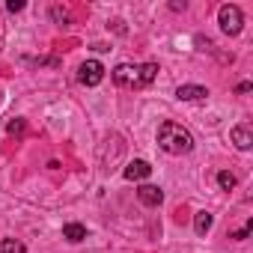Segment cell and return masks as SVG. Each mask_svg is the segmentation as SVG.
Returning <instances> with one entry per match:
<instances>
[{"instance_id":"cell-1","label":"cell","mask_w":253,"mask_h":253,"mask_svg":"<svg viewBox=\"0 0 253 253\" xmlns=\"http://www.w3.org/2000/svg\"><path fill=\"white\" fill-rule=\"evenodd\" d=\"M158 146L167 155H188L194 149V137L179 122H161L158 125Z\"/></svg>"},{"instance_id":"cell-2","label":"cell","mask_w":253,"mask_h":253,"mask_svg":"<svg viewBox=\"0 0 253 253\" xmlns=\"http://www.w3.org/2000/svg\"><path fill=\"white\" fill-rule=\"evenodd\" d=\"M113 81L119 86H128V89H140L143 84V66H131V63H119L113 69Z\"/></svg>"},{"instance_id":"cell-3","label":"cell","mask_w":253,"mask_h":253,"mask_svg":"<svg viewBox=\"0 0 253 253\" xmlns=\"http://www.w3.org/2000/svg\"><path fill=\"white\" fill-rule=\"evenodd\" d=\"M217 21H220V30L226 36H238L241 33V24H244V15L235 3H223L220 12H217Z\"/></svg>"},{"instance_id":"cell-4","label":"cell","mask_w":253,"mask_h":253,"mask_svg":"<svg viewBox=\"0 0 253 253\" xmlns=\"http://www.w3.org/2000/svg\"><path fill=\"white\" fill-rule=\"evenodd\" d=\"M101 78H104V66H101L98 60H86V63H81V69H78V81H81L84 86H98Z\"/></svg>"},{"instance_id":"cell-5","label":"cell","mask_w":253,"mask_h":253,"mask_svg":"<svg viewBox=\"0 0 253 253\" xmlns=\"http://www.w3.org/2000/svg\"><path fill=\"white\" fill-rule=\"evenodd\" d=\"M122 176L128 179V182H140V179H149V176H152V164H149V161H131L128 167L122 170Z\"/></svg>"},{"instance_id":"cell-6","label":"cell","mask_w":253,"mask_h":253,"mask_svg":"<svg viewBox=\"0 0 253 253\" xmlns=\"http://www.w3.org/2000/svg\"><path fill=\"white\" fill-rule=\"evenodd\" d=\"M206 95H209V89L200 86V84H182V86L176 89V98H179V101H203Z\"/></svg>"},{"instance_id":"cell-7","label":"cell","mask_w":253,"mask_h":253,"mask_svg":"<svg viewBox=\"0 0 253 253\" xmlns=\"http://www.w3.org/2000/svg\"><path fill=\"white\" fill-rule=\"evenodd\" d=\"M137 200H140L143 206L155 209V206H161V203H164V191H161L158 185H143V188L137 191Z\"/></svg>"},{"instance_id":"cell-8","label":"cell","mask_w":253,"mask_h":253,"mask_svg":"<svg viewBox=\"0 0 253 253\" xmlns=\"http://www.w3.org/2000/svg\"><path fill=\"white\" fill-rule=\"evenodd\" d=\"M229 137H232L235 149H241V152H247L253 146V134H250V128H244V125H235V128L229 131Z\"/></svg>"},{"instance_id":"cell-9","label":"cell","mask_w":253,"mask_h":253,"mask_svg":"<svg viewBox=\"0 0 253 253\" xmlns=\"http://www.w3.org/2000/svg\"><path fill=\"white\" fill-rule=\"evenodd\" d=\"M211 223H214V217H211L209 211H197V214H194V232H197V235H206V232L211 229Z\"/></svg>"},{"instance_id":"cell-10","label":"cell","mask_w":253,"mask_h":253,"mask_svg":"<svg viewBox=\"0 0 253 253\" xmlns=\"http://www.w3.org/2000/svg\"><path fill=\"white\" fill-rule=\"evenodd\" d=\"M63 238H69V241H84L86 238V226H81V223H66L63 226Z\"/></svg>"},{"instance_id":"cell-11","label":"cell","mask_w":253,"mask_h":253,"mask_svg":"<svg viewBox=\"0 0 253 253\" xmlns=\"http://www.w3.org/2000/svg\"><path fill=\"white\" fill-rule=\"evenodd\" d=\"M0 253H24V244L18 238H3L0 241Z\"/></svg>"},{"instance_id":"cell-12","label":"cell","mask_w":253,"mask_h":253,"mask_svg":"<svg viewBox=\"0 0 253 253\" xmlns=\"http://www.w3.org/2000/svg\"><path fill=\"white\" fill-rule=\"evenodd\" d=\"M217 185H220L223 191H232V188H235V176H232L229 170H220V173H217Z\"/></svg>"},{"instance_id":"cell-13","label":"cell","mask_w":253,"mask_h":253,"mask_svg":"<svg viewBox=\"0 0 253 253\" xmlns=\"http://www.w3.org/2000/svg\"><path fill=\"white\" fill-rule=\"evenodd\" d=\"M155 75H158V66H155V63H146V66H143V84L149 86V84L155 81Z\"/></svg>"},{"instance_id":"cell-14","label":"cell","mask_w":253,"mask_h":253,"mask_svg":"<svg viewBox=\"0 0 253 253\" xmlns=\"http://www.w3.org/2000/svg\"><path fill=\"white\" fill-rule=\"evenodd\" d=\"M6 131H9V134H21V131H24V119H12V122L6 125Z\"/></svg>"},{"instance_id":"cell-15","label":"cell","mask_w":253,"mask_h":253,"mask_svg":"<svg viewBox=\"0 0 253 253\" xmlns=\"http://www.w3.org/2000/svg\"><path fill=\"white\" fill-rule=\"evenodd\" d=\"M6 9H9V12H21V9H24V0H9Z\"/></svg>"},{"instance_id":"cell-16","label":"cell","mask_w":253,"mask_h":253,"mask_svg":"<svg viewBox=\"0 0 253 253\" xmlns=\"http://www.w3.org/2000/svg\"><path fill=\"white\" fill-rule=\"evenodd\" d=\"M247 235H250V223H247L244 229H238V232H232V238H235V241H241V238H247Z\"/></svg>"}]
</instances>
